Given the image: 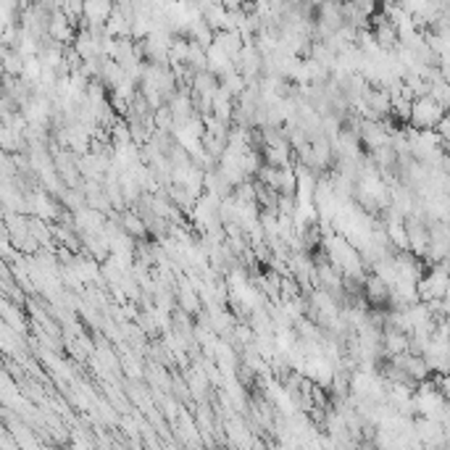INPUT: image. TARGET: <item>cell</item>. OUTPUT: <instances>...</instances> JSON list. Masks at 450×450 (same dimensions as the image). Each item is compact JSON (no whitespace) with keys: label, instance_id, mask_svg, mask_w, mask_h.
<instances>
[{"label":"cell","instance_id":"6da1fadb","mask_svg":"<svg viewBox=\"0 0 450 450\" xmlns=\"http://www.w3.org/2000/svg\"><path fill=\"white\" fill-rule=\"evenodd\" d=\"M448 290H450V263L448 261L430 263L419 282L421 303H437V300H442L448 295Z\"/></svg>","mask_w":450,"mask_h":450},{"label":"cell","instance_id":"7a4b0ae2","mask_svg":"<svg viewBox=\"0 0 450 450\" xmlns=\"http://www.w3.org/2000/svg\"><path fill=\"white\" fill-rule=\"evenodd\" d=\"M445 113H448V108L442 106L440 100H435L432 95L419 98V100H413V111H411L408 127L416 132H435Z\"/></svg>","mask_w":450,"mask_h":450},{"label":"cell","instance_id":"3957f363","mask_svg":"<svg viewBox=\"0 0 450 450\" xmlns=\"http://www.w3.org/2000/svg\"><path fill=\"white\" fill-rule=\"evenodd\" d=\"M406 232H408V250L419 258L430 256V221L421 216H408L406 219Z\"/></svg>","mask_w":450,"mask_h":450},{"label":"cell","instance_id":"277c9868","mask_svg":"<svg viewBox=\"0 0 450 450\" xmlns=\"http://www.w3.org/2000/svg\"><path fill=\"white\" fill-rule=\"evenodd\" d=\"M363 300L371 311H387L390 308V285L382 282L377 274H369L363 280Z\"/></svg>","mask_w":450,"mask_h":450},{"label":"cell","instance_id":"5b68a950","mask_svg":"<svg viewBox=\"0 0 450 450\" xmlns=\"http://www.w3.org/2000/svg\"><path fill=\"white\" fill-rule=\"evenodd\" d=\"M3 313H6V319H3V324H8L11 330L16 332H27V319H24V311H21V306H13L8 298L3 300Z\"/></svg>","mask_w":450,"mask_h":450},{"label":"cell","instance_id":"8992f818","mask_svg":"<svg viewBox=\"0 0 450 450\" xmlns=\"http://www.w3.org/2000/svg\"><path fill=\"white\" fill-rule=\"evenodd\" d=\"M180 303L185 311H198V298H195V292L187 290V287L180 292Z\"/></svg>","mask_w":450,"mask_h":450},{"label":"cell","instance_id":"52a82bcc","mask_svg":"<svg viewBox=\"0 0 450 450\" xmlns=\"http://www.w3.org/2000/svg\"><path fill=\"white\" fill-rule=\"evenodd\" d=\"M437 135H440V140L445 142V148H450V111L448 113H445V116H442V121L440 124H437Z\"/></svg>","mask_w":450,"mask_h":450},{"label":"cell","instance_id":"ba28073f","mask_svg":"<svg viewBox=\"0 0 450 450\" xmlns=\"http://www.w3.org/2000/svg\"><path fill=\"white\" fill-rule=\"evenodd\" d=\"M440 169L445 171L450 177V150H445V156H442V163H440Z\"/></svg>","mask_w":450,"mask_h":450}]
</instances>
